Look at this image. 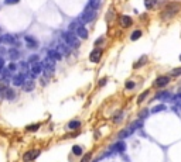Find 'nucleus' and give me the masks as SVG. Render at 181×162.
<instances>
[{
    "label": "nucleus",
    "mask_w": 181,
    "mask_h": 162,
    "mask_svg": "<svg viewBox=\"0 0 181 162\" xmlns=\"http://www.w3.org/2000/svg\"><path fill=\"white\" fill-rule=\"evenodd\" d=\"M61 40L64 41L65 45H68L70 48H78L81 45L78 37L75 32H71V31H62L61 32Z\"/></svg>",
    "instance_id": "f257e3e1"
},
{
    "label": "nucleus",
    "mask_w": 181,
    "mask_h": 162,
    "mask_svg": "<svg viewBox=\"0 0 181 162\" xmlns=\"http://www.w3.org/2000/svg\"><path fill=\"white\" fill-rule=\"evenodd\" d=\"M96 14H98V10H93L91 6H85L84 11L81 13L79 16V23H84V24H88V23H92L93 20L96 19Z\"/></svg>",
    "instance_id": "f03ea898"
},
{
    "label": "nucleus",
    "mask_w": 181,
    "mask_h": 162,
    "mask_svg": "<svg viewBox=\"0 0 181 162\" xmlns=\"http://www.w3.org/2000/svg\"><path fill=\"white\" fill-rule=\"evenodd\" d=\"M180 7H181L180 3H176V2H174V3H168V4L166 6L164 11L160 14V17H161L163 20L171 19V17H174V16H176V13H178V11H180Z\"/></svg>",
    "instance_id": "7ed1b4c3"
},
{
    "label": "nucleus",
    "mask_w": 181,
    "mask_h": 162,
    "mask_svg": "<svg viewBox=\"0 0 181 162\" xmlns=\"http://www.w3.org/2000/svg\"><path fill=\"white\" fill-rule=\"evenodd\" d=\"M54 70H55V61L51 59L50 56H47L45 59L42 61V72L45 74L47 78H51Z\"/></svg>",
    "instance_id": "20e7f679"
},
{
    "label": "nucleus",
    "mask_w": 181,
    "mask_h": 162,
    "mask_svg": "<svg viewBox=\"0 0 181 162\" xmlns=\"http://www.w3.org/2000/svg\"><path fill=\"white\" fill-rule=\"evenodd\" d=\"M0 44H7V45H20V42L16 40L14 35L11 34H3L2 37H0Z\"/></svg>",
    "instance_id": "39448f33"
},
{
    "label": "nucleus",
    "mask_w": 181,
    "mask_h": 162,
    "mask_svg": "<svg viewBox=\"0 0 181 162\" xmlns=\"http://www.w3.org/2000/svg\"><path fill=\"white\" fill-rule=\"evenodd\" d=\"M125 151H126V144L123 142V141H117V142H115L111 148H109V152L111 154H113V152L119 154V152H125Z\"/></svg>",
    "instance_id": "423d86ee"
},
{
    "label": "nucleus",
    "mask_w": 181,
    "mask_h": 162,
    "mask_svg": "<svg viewBox=\"0 0 181 162\" xmlns=\"http://www.w3.org/2000/svg\"><path fill=\"white\" fill-rule=\"evenodd\" d=\"M102 54H103L102 50L95 46V50H93V51L89 54V61H91V62H93V64H98V62L101 61V58H102Z\"/></svg>",
    "instance_id": "0eeeda50"
},
{
    "label": "nucleus",
    "mask_w": 181,
    "mask_h": 162,
    "mask_svg": "<svg viewBox=\"0 0 181 162\" xmlns=\"http://www.w3.org/2000/svg\"><path fill=\"white\" fill-rule=\"evenodd\" d=\"M170 83V76H158L153 82L154 88H166Z\"/></svg>",
    "instance_id": "6e6552de"
},
{
    "label": "nucleus",
    "mask_w": 181,
    "mask_h": 162,
    "mask_svg": "<svg viewBox=\"0 0 181 162\" xmlns=\"http://www.w3.org/2000/svg\"><path fill=\"white\" fill-rule=\"evenodd\" d=\"M40 151L38 149H31V151H27V152L24 154L23 157V161L24 162H30V161H34L36 158H38V155H40Z\"/></svg>",
    "instance_id": "1a4fd4ad"
},
{
    "label": "nucleus",
    "mask_w": 181,
    "mask_h": 162,
    "mask_svg": "<svg viewBox=\"0 0 181 162\" xmlns=\"http://www.w3.org/2000/svg\"><path fill=\"white\" fill-rule=\"evenodd\" d=\"M24 41H26V45H27L28 50H36L38 48V41L33 35H26L24 37Z\"/></svg>",
    "instance_id": "9d476101"
},
{
    "label": "nucleus",
    "mask_w": 181,
    "mask_h": 162,
    "mask_svg": "<svg viewBox=\"0 0 181 162\" xmlns=\"http://www.w3.org/2000/svg\"><path fill=\"white\" fill-rule=\"evenodd\" d=\"M75 34H76V37L78 38H81V40H86L88 38V35H89V32H88V30H86V27L85 26H79L76 30H75Z\"/></svg>",
    "instance_id": "9b49d317"
},
{
    "label": "nucleus",
    "mask_w": 181,
    "mask_h": 162,
    "mask_svg": "<svg viewBox=\"0 0 181 162\" xmlns=\"http://www.w3.org/2000/svg\"><path fill=\"white\" fill-rule=\"evenodd\" d=\"M119 24H120V27L123 28H129L132 24H133V20L130 16H120L119 17Z\"/></svg>",
    "instance_id": "f8f14e48"
},
{
    "label": "nucleus",
    "mask_w": 181,
    "mask_h": 162,
    "mask_svg": "<svg viewBox=\"0 0 181 162\" xmlns=\"http://www.w3.org/2000/svg\"><path fill=\"white\" fill-rule=\"evenodd\" d=\"M154 100H171V93L168 90H161V92L156 93Z\"/></svg>",
    "instance_id": "ddd939ff"
},
{
    "label": "nucleus",
    "mask_w": 181,
    "mask_h": 162,
    "mask_svg": "<svg viewBox=\"0 0 181 162\" xmlns=\"http://www.w3.org/2000/svg\"><path fill=\"white\" fill-rule=\"evenodd\" d=\"M31 74H34V75H40V74H42V62L37 61V62L31 64Z\"/></svg>",
    "instance_id": "4468645a"
},
{
    "label": "nucleus",
    "mask_w": 181,
    "mask_h": 162,
    "mask_svg": "<svg viewBox=\"0 0 181 162\" xmlns=\"http://www.w3.org/2000/svg\"><path fill=\"white\" fill-rule=\"evenodd\" d=\"M13 85L14 86H23L24 80H26V76H24L23 74H19V75H14L13 76Z\"/></svg>",
    "instance_id": "2eb2a0df"
},
{
    "label": "nucleus",
    "mask_w": 181,
    "mask_h": 162,
    "mask_svg": "<svg viewBox=\"0 0 181 162\" xmlns=\"http://www.w3.org/2000/svg\"><path fill=\"white\" fill-rule=\"evenodd\" d=\"M19 68H20V74H23L26 78H27L28 75H30V72H31V69L28 68V62H20Z\"/></svg>",
    "instance_id": "dca6fc26"
},
{
    "label": "nucleus",
    "mask_w": 181,
    "mask_h": 162,
    "mask_svg": "<svg viewBox=\"0 0 181 162\" xmlns=\"http://www.w3.org/2000/svg\"><path fill=\"white\" fill-rule=\"evenodd\" d=\"M47 54H48V56H50L51 59L55 61V62H57V61L62 59V55H61V54L57 51V50H48V52H47Z\"/></svg>",
    "instance_id": "f3484780"
},
{
    "label": "nucleus",
    "mask_w": 181,
    "mask_h": 162,
    "mask_svg": "<svg viewBox=\"0 0 181 162\" xmlns=\"http://www.w3.org/2000/svg\"><path fill=\"white\" fill-rule=\"evenodd\" d=\"M140 127H143V120H136L135 123H132V124L127 127V130H129V133L132 134L135 130H139Z\"/></svg>",
    "instance_id": "a211bd4d"
},
{
    "label": "nucleus",
    "mask_w": 181,
    "mask_h": 162,
    "mask_svg": "<svg viewBox=\"0 0 181 162\" xmlns=\"http://www.w3.org/2000/svg\"><path fill=\"white\" fill-rule=\"evenodd\" d=\"M57 51L60 52L61 55H65V56H68V55H70V48H68V45H65L64 42H61L60 45H58V48H57Z\"/></svg>",
    "instance_id": "6ab92c4d"
},
{
    "label": "nucleus",
    "mask_w": 181,
    "mask_h": 162,
    "mask_svg": "<svg viewBox=\"0 0 181 162\" xmlns=\"http://www.w3.org/2000/svg\"><path fill=\"white\" fill-rule=\"evenodd\" d=\"M34 86H36V83H34V80L33 79H30V80H24L23 83V90L24 92H31V90H34Z\"/></svg>",
    "instance_id": "aec40b11"
},
{
    "label": "nucleus",
    "mask_w": 181,
    "mask_h": 162,
    "mask_svg": "<svg viewBox=\"0 0 181 162\" xmlns=\"http://www.w3.org/2000/svg\"><path fill=\"white\" fill-rule=\"evenodd\" d=\"M9 58L11 61H17L20 58V51L17 48H10L9 50Z\"/></svg>",
    "instance_id": "412c9836"
},
{
    "label": "nucleus",
    "mask_w": 181,
    "mask_h": 162,
    "mask_svg": "<svg viewBox=\"0 0 181 162\" xmlns=\"http://www.w3.org/2000/svg\"><path fill=\"white\" fill-rule=\"evenodd\" d=\"M5 99H7V100H14V99H16V92H14L11 88H7L5 90Z\"/></svg>",
    "instance_id": "4be33fe9"
},
{
    "label": "nucleus",
    "mask_w": 181,
    "mask_h": 162,
    "mask_svg": "<svg viewBox=\"0 0 181 162\" xmlns=\"http://www.w3.org/2000/svg\"><path fill=\"white\" fill-rule=\"evenodd\" d=\"M142 35H143V31H142V30H135V31L130 34V40H132V41H137Z\"/></svg>",
    "instance_id": "5701e85b"
},
{
    "label": "nucleus",
    "mask_w": 181,
    "mask_h": 162,
    "mask_svg": "<svg viewBox=\"0 0 181 162\" xmlns=\"http://www.w3.org/2000/svg\"><path fill=\"white\" fill-rule=\"evenodd\" d=\"M156 4H157V0H144V6H146V9L147 10L154 9Z\"/></svg>",
    "instance_id": "b1692460"
},
{
    "label": "nucleus",
    "mask_w": 181,
    "mask_h": 162,
    "mask_svg": "<svg viewBox=\"0 0 181 162\" xmlns=\"http://www.w3.org/2000/svg\"><path fill=\"white\" fill-rule=\"evenodd\" d=\"M146 62H147V56L143 55L139 61H137V62H136L135 65H133V68H135V69H137V68H140V66H143V65L146 64Z\"/></svg>",
    "instance_id": "393cba45"
},
{
    "label": "nucleus",
    "mask_w": 181,
    "mask_h": 162,
    "mask_svg": "<svg viewBox=\"0 0 181 162\" xmlns=\"http://www.w3.org/2000/svg\"><path fill=\"white\" fill-rule=\"evenodd\" d=\"M79 127H81V121L79 120H72L68 123V128L70 130H76V128H79Z\"/></svg>",
    "instance_id": "a878e982"
},
{
    "label": "nucleus",
    "mask_w": 181,
    "mask_h": 162,
    "mask_svg": "<svg viewBox=\"0 0 181 162\" xmlns=\"http://www.w3.org/2000/svg\"><path fill=\"white\" fill-rule=\"evenodd\" d=\"M88 6H91L93 10H98L101 7V0H88Z\"/></svg>",
    "instance_id": "bb28decb"
},
{
    "label": "nucleus",
    "mask_w": 181,
    "mask_h": 162,
    "mask_svg": "<svg viewBox=\"0 0 181 162\" xmlns=\"http://www.w3.org/2000/svg\"><path fill=\"white\" fill-rule=\"evenodd\" d=\"M79 26H81V24H79V20H74V21L70 24V27H68V31L75 32V30H76Z\"/></svg>",
    "instance_id": "cd10ccee"
},
{
    "label": "nucleus",
    "mask_w": 181,
    "mask_h": 162,
    "mask_svg": "<svg viewBox=\"0 0 181 162\" xmlns=\"http://www.w3.org/2000/svg\"><path fill=\"white\" fill-rule=\"evenodd\" d=\"M0 72H2V76H3V80H5V79L13 78V76H11V72L9 70V68H3V69L0 70Z\"/></svg>",
    "instance_id": "c85d7f7f"
},
{
    "label": "nucleus",
    "mask_w": 181,
    "mask_h": 162,
    "mask_svg": "<svg viewBox=\"0 0 181 162\" xmlns=\"http://www.w3.org/2000/svg\"><path fill=\"white\" fill-rule=\"evenodd\" d=\"M72 154L76 155V157H81V155H82V148H81L79 145H74V147H72Z\"/></svg>",
    "instance_id": "c756f323"
},
{
    "label": "nucleus",
    "mask_w": 181,
    "mask_h": 162,
    "mask_svg": "<svg viewBox=\"0 0 181 162\" xmlns=\"http://www.w3.org/2000/svg\"><path fill=\"white\" fill-rule=\"evenodd\" d=\"M166 110V104H158V106H154L153 110H151V113L153 114H156V113H160V111Z\"/></svg>",
    "instance_id": "7c9ffc66"
},
{
    "label": "nucleus",
    "mask_w": 181,
    "mask_h": 162,
    "mask_svg": "<svg viewBox=\"0 0 181 162\" xmlns=\"http://www.w3.org/2000/svg\"><path fill=\"white\" fill-rule=\"evenodd\" d=\"M122 118H123V111L119 110L116 114H115V117H113V123H120Z\"/></svg>",
    "instance_id": "2f4dec72"
},
{
    "label": "nucleus",
    "mask_w": 181,
    "mask_h": 162,
    "mask_svg": "<svg viewBox=\"0 0 181 162\" xmlns=\"http://www.w3.org/2000/svg\"><path fill=\"white\" fill-rule=\"evenodd\" d=\"M37 61H40V55H37V54H34V55L28 56L27 62H28V65H31V64H34V62H37Z\"/></svg>",
    "instance_id": "473e14b6"
},
{
    "label": "nucleus",
    "mask_w": 181,
    "mask_h": 162,
    "mask_svg": "<svg viewBox=\"0 0 181 162\" xmlns=\"http://www.w3.org/2000/svg\"><path fill=\"white\" fill-rule=\"evenodd\" d=\"M130 135V133H129V130H122L120 133H119V140H123V138H126V137H129Z\"/></svg>",
    "instance_id": "72a5a7b5"
},
{
    "label": "nucleus",
    "mask_w": 181,
    "mask_h": 162,
    "mask_svg": "<svg viewBox=\"0 0 181 162\" xmlns=\"http://www.w3.org/2000/svg\"><path fill=\"white\" fill-rule=\"evenodd\" d=\"M149 90H144L143 93H142V94H140L139 96V99H137V103H142V102H144V99H146V97L149 96Z\"/></svg>",
    "instance_id": "f704fd0d"
},
{
    "label": "nucleus",
    "mask_w": 181,
    "mask_h": 162,
    "mask_svg": "<svg viewBox=\"0 0 181 162\" xmlns=\"http://www.w3.org/2000/svg\"><path fill=\"white\" fill-rule=\"evenodd\" d=\"M17 68H19V65L16 64L14 61H11V64H9V70L11 72V74H13V72H16V70H17Z\"/></svg>",
    "instance_id": "c9c22d12"
},
{
    "label": "nucleus",
    "mask_w": 181,
    "mask_h": 162,
    "mask_svg": "<svg viewBox=\"0 0 181 162\" xmlns=\"http://www.w3.org/2000/svg\"><path fill=\"white\" fill-rule=\"evenodd\" d=\"M147 116H149V110H147V109H144V110H142V111L139 113L140 120H143V118H146Z\"/></svg>",
    "instance_id": "e433bc0d"
},
{
    "label": "nucleus",
    "mask_w": 181,
    "mask_h": 162,
    "mask_svg": "<svg viewBox=\"0 0 181 162\" xmlns=\"http://www.w3.org/2000/svg\"><path fill=\"white\" fill-rule=\"evenodd\" d=\"M126 89H127V90H130V89H135V86H136V83L135 82H133V80H127V82H126Z\"/></svg>",
    "instance_id": "4c0bfd02"
},
{
    "label": "nucleus",
    "mask_w": 181,
    "mask_h": 162,
    "mask_svg": "<svg viewBox=\"0 0 181 162\" xmlns=\"http://www.w3.org/2000/svg\"><path fill=\"white\" fill-rule=\"evenodd\" d=\"M171 76L177 78V76H181V68H176V69L171 70Z\"/></svg>",
    "instance_id": "58836bf2"
},
{
    "label": "nucleus",
    "mask_w": 181,
    "mask_h": 162,
    "mask_svg": "<svg viewBox=\"0 0 181 162\" xmlns=\"http://www.w3.org/2000/svg\"><path fill=\"white\" fill-rule=\"evenodd\" d=\"M38 128H40V125H38V124H34V125H28L26 130H27V131H37Z\"/></svg>",
    "instance_id": "ea45409f"
},
{
    "label": "nucleus",
    "mask_w": 181,
    "mask_h": 162,
    "mask_svg": "<svg viewBox=\"0 0 181 162\" xmlns=\"http://www.w3.org/2000/svg\"><path fill=\"white\" fill-rule=\"evenodd\" d=\"M173 99H176V104H177V106H181V93L176 94V96L173 97Z\"/></svg>",
    "instance_id": "a19ab883"
},
{
    "label": "nucleus",
    "mask_w": 181,
    "mask_h": 162,
    "mask_svg": "<svg viewBox=\"0 0 181 162\" xmlns=\"http://www.w3.org/2000/svg\"><path fill=\"white\" fill-rule=\"evenodd\" d=\"M20 0H5V4L7 6H11V4H17Z\"/></svg>",
    "instance_id": "79ce46f5"
},
{
    "label": "nucleus",
    "mask_w": 181,
    "mask_h": 162,
    "mask_svg": "<svg viewBox=\"0 0 181 162\" xmlns=\"http://www.w3.org/2000/svg\"><path fill=\"white\" fill-rule=\"evenodd\" d=\"M106 82H108V79H106V78L101 79V80H99V86H101V88H102V86H105V85H106Z\"/></svg>",
    "instance_id": "37998d69"
},
{
    "label": "nucleus",
    "mask_w": 181,
    "mask_h": 162,
    "mask_svg": "<svg viewBox=\"0 0 181 162\" xmlns=\"http://www.w3.org/2000/svg\"><path fill=\"white\" fill-rule=\"evenodd\" d=\"M89 159H91V154H86V155L82 158V161L81 162H89Z\"/></svg>",
    "instance_id": "c03bdc74"
},
{
    "label": "nucleus",
    "mask_w": 181,
    "mask_h": 162,
    "mask_svg": "<svg viewBox=\"0 0 181 162\" xmlns=\"http://www.w3.org/2000/svg\"><path fill=\"white\" fill-rule=\"evenodd\" d=\"M3 68H5V59H3V58L0 56V70L3 69Z\"/></svg>",
    "instance_id": "a18cd8bd"
},
{
    "label": "nucleus",
    "mask_w": 181,
    "mask_h": 162,
    "mask_svg": "<svg viewBox=\"0 0 181 162\" xmlns=\"http://www.w3.org/2000/svg\"><path fill=\"white\" fill-rule=\"evenodd\" d=\"M102 41H103V37H101L99 40H98V41H95V46L99 45V44H102Z\"/></svg>",
    "instance_id": "49530a36"
},
{
    "label": "nucleus",
    "mask_w": 181,
    "mask_h": 162,
    "mask_svg": "<svg viewBox=\"0 0 181 162\" xmlns=\"http://www.w3.org/2000/svg\"><path fill=\"white\" fill-rule=\"evenodd\" d=\"M180 61H181V55H180Z\"/></svg>",
    "instance_id": "de8ad7c7"
}]
</instances>
